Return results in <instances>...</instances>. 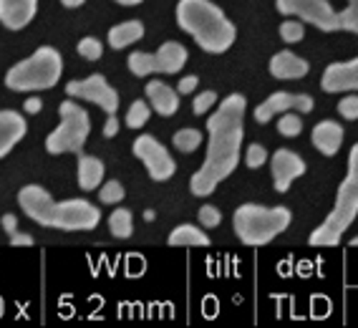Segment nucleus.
Wrapping results in <instances>:
<instances>
[{
    "label": "nucleus",
    "instance_id": "obj_28",
    "mask_svg": "<svg viewBox=\"0 0 358 328\" xmlns=\"http://www.w3.org/2000/svg\"><path fill=\"white\" fill-rule=\"evenodd\" d=\"M78 56H83L86 61H99L103 56V43L99 38H81L78 41Z\"/></svg>",
    "mask_w": 358,
    "mask_h": 328
},
{
    "label": "nucleus",
    "instance_id": "obj_8",
    "mask_svg": "<svg viewBox=\"0 0 358 328\" xmlns=\"http://www.w3.org/2000/svg\"><path fill=\"white\" fill-rule=\"evenodd\" d=\"M187 64V48L177 41H166L159 45L157 53L134 51L129 53L127 66L134 76H149V73H179Z\"/></svg>",
    "mask_w": 358,
    "mask_h": 328
},
{
    "label": "nucleus",
    "instance_id": "obj_24",
    "mask_svg": "<svg viewBox=\"0 0 358 328\" xmlns=\"http://www.w3.org/2000/svg\"><path fill=\"white\" fill-rule=\"evenodd\" d=\"M172 144L177 147V152H185V155L197 152V147L202 144V131H197V129H179L177 134L172 136Z\"/></svg>",
    "mask_w": 358,
    "mask_h": 328
},
{
    "label": "nucleus",
    "instance_id": "obj_42",
    "mask_svg": "<svg viewBox=\"0 0 358 328\" xmlns=\"http://www.w3.org/2000/svg\"><path fill=\"white\" fill-rule=\"evenodd\" d=\"M154 218H157V215H154V210H147V213H144V220H147V222H152Z\"/></svg>",
    "mask_w": 358,
    "mask_h": 328
},
{
    "label": "nucleus",
    "instance_id": "obj_14",
    "mask_svg": "<svg viewBox=\"0 0 358 328\" xmlns=\"http://www.w3.org/2000/svg\"><path fill=\"white\" fill-rule=\"evenodd\" d=\"M320 86L328 94H343V91H358V58L331 64L323 71Z\"/></svg>",
    "mask_w": 358,
    "mask_h": 328
},
{
    "label": "nucleus",
    "instance_id": "obj_29",
    "mask_svg": "<svg viewBox=\"0 0 358 328\" xmlns=\"http://www.w3.org/2000/svg\"><path fill=\"white\" fill-rule=\"evenodd\" d=\"M306 36V28H303V20H282L280 26V38L285 43H298Z\"/></svg>",
    "mask_w": 358,
    "mask_h": 328
},
{
    "label": "nucleus",
    "instance_id": "obj_17",
    "mask_svg": "<svg viewBox=\"0 0 358 328\" xmlns=\"http://www.w3.org/2000/svg\"><path fill=\"white\" fill-rule=\"evenodd\" d=\"M270 76L273 78H282V81H295V78L308 76L310 71V64L306 58L295 56L293 51H278L275 56L270 58Z\"/></svg>",
    "mask_w": 358,
    "mask_h": 328
},
{
    "label": "nucleus",
    "instance_id": "obj_5",
    "mask_svg": "<svg viewBox=\"0 0 358 328\" xmlns=\"http://www.w3.org/2000/svg\"><path fill=\"white\" fill-rule=\"evenodd\" d=\"M293 222V213L288 207H262L255 202H245L232 215V227H235L237 238L243 245L250 248H260L268 245L288 230Z\"/></svg>",
    "mask_w": 358,
    "mask_h": 328
},
{
    "label": "nucleus",
    "instance_id": "obj_38",
    "mask_svg": "<svg viewBox=\"0 0 358 328\" xmlns=\"http://www.w3.org/2000/svg\"><path fill=\"white\" fill-rule=\"evenodd\" d=\"M0 225H3V230H6L8 235H10L13 230H18V218L8 213V215H3V218H0Z\"/></svg>",
    "mask_w": 358,
    "mask_h": 328
},
{
    "label": "nucleus",
    "instance_id": "obj_37",
    "mask_svg": "<svg viewBox=\"0 0 358 328\" xmlns=\"http://www.w3.org/2000/svg\"><path fill=\"white\" fill-rule=\"evenodd\" d=\"M10 245H20V248H31L33 245V238L28 235V232H18V230H13L10 232Z\"/></svg>",
    "mask_w": 358,
    "mask_h": 328
},
{
    "label": "nucleus",
    "instance_id": "obj_4",
    "mask_svg": "<svg viewBox=\"0 0 358 328\" xmlns=\"http://www.w3.org/2000/svg\"><path fill=\"white\" fill-rule=\"evenodd\" d=\"M358 215V142L348 152V172H345L343 182L338 187L336 194V205L328 213V218L323 220V225H318L308 243L315 248H333L338 245L343 232L353 225V220Z\"/></svg>",
    "mask_w": 358,
    "mask_h": 328
},
{
    "label": "nucleus",
    "instance_id": "obj_10",
    "mask_svg": "<svg viewBox=\"0 0 358 328\" xmlns=\"http://www.w3.org/2000/svg\"><path fill=\"white\" fill-rule=\"evenodd\" d=\"M131 152H134V157H139V159L144 162V167H147L149 177H152L154 182H166L177 172V162L169 155V149L162 142H157L152 134L136 136Z\"/></svg>",
    "mask_w": 358,
    "mask_h": 328
},
{
    "label": "nucleus",
    "instance_id": "obj_21",
    "mask_svg": "<svg viewBox=\"0 0 358 328\" xmlns=\"http://www.w3.org/2000/svg\"><path fill=\"white\" fill-rule=\"evenodd\" d=\"M166 243L174 245V248H207L212 240L207 238V232H202L197 225L185 222V225H177L172 232H169Z\"/></svg>",
    "mask_w": 358,
    "mask_h": 328
},
{
    "label": "nucleus",
    "instance_id": "obj_19",
    "mask_svg": "<svg viewBox=\"0 0 358 328\" xmlns=\"http://www.w3.org/2000/svg\"><path fill=\"white\" fill-rule=\"evenodd\" d=\"M313 147L318 149L323 157H333L338 155L341 144H343V127H341L338 122H331V119H326V122H318L313 127Z\"/></svg>",
    "mask_w": 358,
    "mask_h": 328
},
{
    "label": "nucleus",
    "instance_id": "obj_34",
    "mask_svg": "<svg viewBox=\"0 0 358 328\" xmlns=\"http://www.w3.org/2000/svg\"><path fill=\"white\" fill-rule=\"evenodd\" d=\"M199 222L205 227H217L222 222V213L215 205H202L199 207Z\"/></svg>",
    "mask_w": 358,
    "mask_h": 328
},
{
    "label": "nucleus",
    "instance_id": "obj_9",
    "mask_svg": "<svg viewBox=\"0 0 358 328\" xmlns=\"http://www.w3.org/2000/svg\"><path fill=\"white\" fill-rule=\"evenodd\" d=\"M280 15H298V20L310 23L323 33L343 31L341 28V13L333 10L328 0H275Z\"/></svg>",
    "mask_w": 358,
    "mask_h": 328
},
{
    "label": "nucleus",
    "instance_id": "obj_18",
    "mask_svg": "<svg viewBox=\"0 0 358 328\" xmlns=\"http://www.w3.org/2000/svg\"><path fill=\"white\" fill-rule=\"evenodd\" d=\"M179 91H174L164 81H149L144 86V97H147L152 111H157L159 116H174L179 109Z\"/></svg>",
    "mask_w": 358,
    "mask_h": 328
},
{
    "label": "nucleus",
    "instance_id": "obj_35",
    "mask_svg": "<svg viewBox=\"0 0 358 328\" xmlns=\"http://www.w3.org/2000/svg\"><path fill=\"white\" fill-rule=\"evenodd\" d=\"M197 84H199V76H185V78H179L177 91L179 94H192V91L197 89Z\"/></svg>",
    "mask_w": 358,
    "mask_h": 328
},
{
    "label": "nucleus",
    "instance_id": "obj_11",
    "mask_svg": "<svg viewBox=\"0 0 358 328\" xmlns=\"http://www.w3.org/2000/svg\"><path fill=\"white\" fill-rule=\"evenodd\" d=\"M66 97L96 104V106H101L106 111V116L116 114V109H119V94L101 73H91L89 78H81V81H69L66 84Z\"/></svg>",
    "mask_w": 358,
    "mask_h": 328
},
{
    "label": "nucleus",
    "instance_id": "obj_3",
    "mask_svg": "<svg viewBox=\"0 0 358 328\" xmlns=\"http://www.w3.org/2000/svg\"><path fill=\"white\" fill-rule=\"evenodd\" d=\"M177 23L187 36H192L202 51L215 56L230 51L237 38L235 23L212 0H179Z\"/></svg>",
    "mask_w": 358,
    "mask_h": 328
},
{
    "label": "nucleus",
    "instance_id": "obj_22",
    "mask_svg": "<svg viewBox=\"0 0 358 328\" xmlns=\"http://www.w3.org/2000/svg\"><path fill=\"white\" fill-rule=\"evenodd\" d=\"M139 38H144V23L141 20H124V23L109 31V45L114 51H122L127 45L136 43Z\"/></svg>",
    "mask_w": 358,
    "mask_h": 328
},
{
    "label": "nucleus",
    "instance_id": "obj_39",
    "mask_svg": "<svg viewBox=\"0 0 358 328\" xmlns=\"http://www.w3.org/2000/svg\"><path fill=\"white\" fill-rule=\"evenodd\" d=\"M23 109H26V114H38V111L43 109V101H41L38 97H31V99H26Z\"/></svg>",
    "mask_w": 358,
    "mask_h": 328
},
{
    "label": "nucleus",
    "instance_id": "obj_41",
    "mask_svg": "<svg viewBox=\"0 0 358 328\" xmlns=\"http://www.w3.org/2000/svg\"><path fill=\"white\" fill-rule=\"evenodd\" d=\"M119 6H139V3H144V0H116Z\"/></svg>",
    "mask_w": 358,
    "mask_h": 328
},
{
    "label": "nucleus",
    "instance_id": "obj_31",
    "mask_svg": "<svg viewBox=\"0 0 358 328\" xmlns=\"http://www.w3.org/2000/svg\"><path fill=\"white\" fill-rule=\"evenodd\" d=\"M268 159H270V157H268V152H265V147H262V144H250L248 152H245V164H248L250 169L262 167Z\"/></svg>",
    "mask_w": 358,
    "mask_h": 328
},
{
    "label": "nucleus",
    "instance_id": "obj_2",
    "mask_svg": "<svg viewBox=\"0 0 358 328\" xmlns=\"http://www.w3.org/2000/svg\"><path fill=\"white\" fill-rule=\"evenodd\" d=\"M18 205L28 218L41 227L66 232H89L101 222V210L89 200L56 202L41 185H26L18 192Z\"/></svg>",
    "mask_w": 358,
    "mask_h": 328
},
{
    "label": "nucleus",
    "instance_id": "obj_25",
    "mask_svg": "<svg viewBox=\"0 0 358 328\" xmlns=\"http://www.w3.org/2000/svg\"><path fill=\"white\" fill-rule=\"evenodd\" d=\"M149 116H152V106H149V101H134L131 106H129L127 111V127L129 129H141L144 124L149 122Z\"/></svg>",
    "mask_w": 358,
    "mask_h": 328
},
{
    "label": "nucleus",
    "instance_id": "obj_16",
    "mask_svg": "<svg viewBox=\"0 0 358 328\" xmlns=\"http://www.w3.org/2000/svg\"><path fill=\"white\" fill-rule=\"evenodd\" d=\"M28 122L18 111L3 109L0 111V159L10 155V149L26 136Z\"/></svg>",
    "mask_w": 358,
    "mask_h": 328
},
{
    "label": "nucleus",
    "instance_id": "obj_1",
    "mask_svg": "<svg viewBox=\"0 0 358 328\" xmlns=\"http://www.w3.org/2000/svg\"><path fill=\"white\" fill-rule=\"evenodd\" d=\"M245 109L248 101L243 94H230L220 101L215 114L207 116L210 142H207L205 164L189 180V192L194 197H210L220 182H224L237 169L245 136Z\"/></svg>",
    "mask_w": 358,
    "mask_h": 328
},
{
    "label": "nucleus",
    "instance_id": "obj_15",
    "mask_svg": "<svg viewBox=\"0 0 358 328\" xmlns=\"http://www.w3.org/2000/svg\"><path fill=\"white\" fill-rule=\"evenodd\" d=\"M38 13V0H0V23L8 31H23Z\"/></svg>",
    "mask_w": 358,
    "mask_h": 328
},
{
    "label": "nucleus",
    "instance_id": "obj_20",
    "mask_svg": "<svg viewBox=\"0 0 358 328\" xmlns=\"http://www.w3.org/2000/svg\"><path fill=\"white\" fill-rule=\"evenodd\" d=\"M103 174H106V167L99 157L91 155H78V187L83 192H94L96 187H101Z\"/></svg>",
    "mask_w": 358,
    "mask_h": 328
},
{
    "label": "nucleus",
    "instance_id": "obj_27",
    "mask_svg": "<svg viewBox=\"0 0 358 328\" xmlns=\"http://www.w3.org/2000/svg\"><path fill=\"white\" fill-rule=\"evenodd\" d=\"M124 197H127L124 185L116 180H109L106 185H101V190H99V200H101L103 205H116V202H122Z\"/></svg>",
    "mask_w": 358,
    "mask_h": 328
},
{
    "label": "nucleus",
    "instance_id": "obj_26",
    "mask_svg": "<svg viewBox=\"0 0 358 328\" xmlns=\"http://www.w3.org/2000/svg\"><path fill=\"white\" fill-rule=\"evenodd\" d=\"M278 131L288 139H295V136L303 131V119L298 116V111H285V114L278 119Z\"/></svg>",
    "mask_w": 358,
    "mask_h": 328
},
{
    "label": "nucleus",
    "instance_id": "obj_32",
    "mask_svg": "<svg viewBox=\"0 0 358 328\" xmlns=\"http://www.w3.org/2000/svg\"><path fill=\"white\" fill-rule=\"evenodd\" d=\"M215 104H217V94H215V91H202V94H197V97H194L192 111L202 116V114H207V111H210Z\"/></svg>",
    "mask_w": 358,
    "mask_h": 328
},
{
    "label": "nucleus",
    "instance_id": "obj_7",
    "mask_svg": "<svg viewBox=\"0 0 358 328\" xmlns=\"http://www.w3.org/2000/svg\"><path fill=\"white\" fill-rule=\"evenodd\" d=\"M58 116H61V127L53 129L51 134L45 136V149L48 155H81L86 147V139L91 134V119L89 111L78 106L73 99H66L58 106Z\"/></svg>",
    "mask_w": 358,
    "mask_h": 328
},
{
    "label": "nucleus",
    "instance_id": "obj_43",
    "mask_svg": "<svg viewBox=\"0 0 358 328\" xmlns=\"http://www.w3.org/2000/svg\"><path fill=\"white\" fill-rule=\"evenodd\" d=\"M351 245H353V248H358V238H353V240H351Z\"/></svg>",
    "mask_w": 358,
    "mask_h": 328
},
{
    "label": "nucleus",
    "instance_id": "obj_33",
    "mask_svg": "<svg viewBox=\"0 0 358 328\" xmlns=\"http://www.w3.org/2000/svg\"><path fill=\"white\" fill-rule=\"evenodd\" d=\"M338 114L348 122H356L358 119V94H351V97H343L338 101Z\"/></svg>",
    "mask_w": 358,
    "mask_h": 328
},
{
    "label": "nucleus",
    "instance_id": "obj_6",
    "mask_svg": "<svg viewBox=\"0 0 358 328\" xmlns=\"http://www.w3.org/2000/svg\"><path fill=\"white\" fill-rule=\"evenodd\" d=\"M64 73V58L53 45H41L33 56L10 66L6 73V86L10 91H45L58 84Z\"/></svg>",
    "mask_w": 358,
    "mask_h": 328
},
{
    "label": "nucleus",
    "instance_id": "obj_40",
    "mask_svg": "<svg viewBox=\"0 0 358 328\" xmlns=\"http://www.w3.org/2000/svg\"><path fill=\"white\" fill-rule=\"evenodd\" d=\"M86 0H61V6H66V8H78V6H83Z\"/></svg>",
    "mask_w": 358,
    "mask_h": 328
},
{
    "label": "nucleus",
    "instance_id": "obj_13",
    "mask_svg": "<svg viewBox=\"0 0 358 328\" xmlns=\"http://www.w3.org/2000/svg\"><path fill=\"white\" fill-rule=\"evenodd\" d=\"M270 169H273V187L275 192H288L298 177L306 174V162L301 155H295L293 149H278L275 155L270 157Z\"/></svg>",
    "mask_w": 358,
    "mask_h": 328
},
{
    "label": "nucleus",
    "instance_id": "obj_23",
    "mask_svg": "<svg viewBox=\"0 0 358 328\" xmlns=\"http://www.w3.org/2000/svg\"><path fill=\"white\" fill-rule=\"evenodd\" d=\"M109 230L116 240H127L134 232V218L127 207H116L114 213L109 215Z\"/></svg>",
    "mask_w": 358,
    "mask_h": 328
},
{
    "label": "nucleus",
    "instance_id": "obj_30",
    "mask_svg": "<svg viewBox=\"0 0 358 328\" xmlns=\"http://www.w3.org/2000/svg\"><path fill=\"white\" fill-rule=\"evenodd\" d=\"M341 28L348 33H358V0H348V6L341 10Z\"/></svg>",
    "mask_w": 358,
    "mask_h": 328
},
{
    "label": "nucleus",
    "instance_id": "obj_36",
    "mask_svg": "<svg viewBox=\"0 0 358 328\" xmlns=\"http://www.w3.org/2000/svg\"><path fill=\"white\" fill-rule=\"evenodd\" d=\"M116 134H119V119H116V114H109L106 116V124H103V136L114 139Z\"/></svg>",
    "mask_w": 358,
    "mask_h": 328
},
{
    "label": "nucleus",
    "instance_id": "obj_12",
    "mask_svg": "<svg viewBox=\"0 0 358 328\" xmlns=\"http://www.w3.org/2000/svg\"><path fill=\"white\" fill-rule=\"evenodd\" d=\"M285 111H298V114L313 111V97H308V94H290V91H275L262 104H257L255 122L268 124L273 116L285 114Z\"/></svg>",
    "mask_w": 358,
    "mask_h": 328
}]
</instances>
